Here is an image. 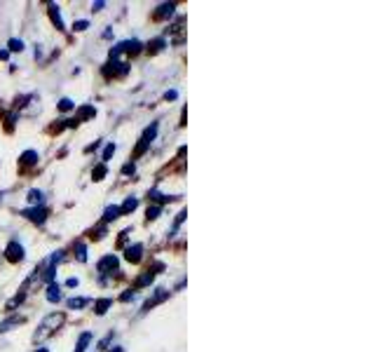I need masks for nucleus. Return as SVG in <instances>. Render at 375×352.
I'll list each match as a JSON object with an SVG mask.
<instances>
[{
	"instance_id": "1",
	"label": "nucleus",
	"mask_w": 375,
	"mask_h": 352,
	"mask_svg": "<svg viewBox=\"0 0 375 352\" xmlns=\"http://www.w3.org/2000/svg\"><path fill=\"white\" fill-rule=\"evenodd\" d=\"M63 324V315H61V312H59V315H56V312H54V315H47V317H45L43 319V324H40V329H38L36 331V336H33V341L36 343H40V341H45V338H47L49 334H54V331L56 329H59V326Z\"/></svg>"
},
{
	"instance_id": "2",
	"label": "nucleus",
	"mask_w": 375,
	"mask_h": 352,
	"mask_svg": "<svg viewBox=\"0 0 375 352\" xmlns=\"http://www.w3.org/2000/svg\"><path fill=\"white\" fill-rule=\"evenodd\" d=\"M96 270H99L101 275H106V273H118V256L115 254H108V256H103V259L96 263Z\"/></svg>"
},
{
	"instance_id": "3",
	"label": "nucleus",
	"mask_w": 375,
	"mask_h": 352,
	"mask_svg": "<svg viewBox=\"0 0 375 352\" xmlns=\"http://www.w3.org/2000/svg\"><path fill=\"white\" fill-rule=\"evenodd\" d=\"M5 259H8L10 263H19V261H24V247L19 245V242H10V245L5 247Z\"/></svg>"
},
{
	"instance_id": "4",
	"label": "nucleus",
	"mask_w": 375,
	"mask_h": 352,
	"mask_svg": "<svg viewBox=\"0 0 375 352\" xmlns=\"http://www.w3.org/2000/svg\"><path fill=\"white\" fill-rule=\"evenodd\" d=\"M47 214H49V211L45 209L43 204H40V207H31V209H24V211H22V216H26V219L33 221V223H45Z\"/></svg>"
},
{
	"instance_id": "5",
	"label": "nucleus",
	"mask_w": 375,
	"mask_h": 352,
	"mask_svg": "<svg viewBox=\"0 0 375 352\" xmlns=\"http://www.w3.org/2000/svg\"><path fill=\"white\" fill-rule=\"evenodd\" d=\"M167 298H169V291H167V289H155L153 298H148V300H146V303H144V310H141V312L153 310L155 305H158V303H162V300H167Z\"/></svg>"
},
{
	"instance_id": "6",
	"label": "nucleus",
	"mask_w": 375,
	"mask_h": 352,
	"mask_svg": "<svg viewBox=\"0 0 375 352\" xmlns=\"http://www.w3.org/2000/svg\"><path fill=\"white\" fill-rule=\"evenodd\" d=\"M125 259L129 261V263H139V261L144 259V245H132V247H127Z\"/></svg>"
},
{
	"instance_id": "7",
	"label": "nucleus",
	"mask_w": 375,
	"mask_h": 352,
	"mask_svg": "<svg viewBox=\"0 0 375 352\" xmlns=\"http://www.w3.org/2000/svg\"><path fill=\"white\" fill-rule=\"evenodd\" d=\"M174 10H176V5H174V3H162L158 10H155L153 17H155V19H167V17L174 15Z\"/></svg>"
},
{
	"instance_id": "8",
	"label": "nucleus",
	"mask_w": 375,
	"mask_h": 352,
	"mask_svg": "<svg viewBox=\"0 0 375 352\" xmlns=\"http://www.w3.org/2000/svg\"><path fill=\"white\" fill-rule=\"evenodd\" d=\"M94 115H96V108L94 106H82V108H77L75 120H77V123H85V120L94 118Z\"/></svg>"
},
{
	"instance_id": "9",
	"label": "nucleus",
	"mask_w": 375,
	"mask_h": 352,
	"mask_svg": "<svg viewBox=\"0 0 375 352\" xmlns=\"http://www.w3.org/2000/svg\"><path fill=\"white\" fill-rule=\"evenodd\" d=\"M47 300L49 303H59L61 300V286L56 284V282H52V284L47 286Z\"/></svg>"
},
{
	"instance_id": "10",
	"label": "nucleus",
	"mask_w": 375,
	"mask_h": 352,
	"mask_svg": "<svg viewBox=\"0 0 375 352\" xmlns=\"http://www.w3.org/2000/svg\"><path fill=\"white\" fill-rule=\"evenodd\" d=\"M153 280H155V273L151 270V268H148V270H146L144 275H141V277H139L137 282H134V289H144V286L151 284Z\"/></svg>"
},
{
	"instance_id": "11",
	"label": "nucleus",
	"mask_w": 375,
	"mask_h": 352,
	"mask_svg": "<svg viewBox=\"0 0 375 352\" xmlns=\"http://www.w3.org/2000/svg\"><path fill=\"white\" fill-rule=\"evenodd\" d=\"M139 207V200L137 197H127L125 202H122V207H120V216H127V214H132L134 209Z\"/></svg>"
},
{
	"instance_id": "12",
	"label": "nucleus",
	"mask_w": 375,
	"mask_h": 352,
	"mask_svg": "<svg viewBox=\"0 0 375 352\" xmlns=\"http://www.w3.org/2000/svg\"><path fill=\"white\" fill-rule=\"evenodd\" d=\"M115 219H120V207L118 204H111V207H106V211H103V223H111Z\"/></svg>"
},
{
	"instance_id": "13",
	"label": "nucleus",
	"mask_w": 375,
	"mask_h": 352,
	"mask_svg": "<svg viewBox=\"0 0 375 352\" xmlns=\"http://www.w3.org/2000/svg\"><path fill=\"white\" fill-rule=\"evenodd\" d=\"M19 162L24 164V167H31V164H36L38 162V153L36 151H26L19 155Z\"/></svg>"
},
{
	"instance_id": "14",
	"label": "nucleus",
	"mask_w": 375,
	"mask_h": 352,
	"mask_svg": "<svg viewBox=\"0 0 375 352\" xmlns=\"http://www.w3.org/2000/svg\"><path fill=\"white\" fill-rule=\"evenodd\" d=\"M111 305H113V298H99L94 303V312L96 315H106V310L111 308Z\"/></svg>"
},
{
	"instance_id": "15",
	"label": "nucleus",
	"mask_w": 375,
	"mask_h": 352,
	"mask_svg": "<svg viewBox=\"0 0 375 352\" xmlns=\"http://www.w3.org/2000/svg\"><path fill=\"white\" fill-rule=\"evenodd\" d=\"M49 19L54 22V26L63 31V22H61V15H59V8H56L54 3H49Z\"/></svg>"
},
{
	"instance_id": "16",
	"label": "nucleus",
	"mask_w": 375,
	"mask_h": 352,
	"mask_svg": "<svg viewBox=\"0 0 375 352\" xmlns=\"http://www.w3.org/2000/svg\"><path fill=\"white\" fill-rule=\"evenodd\" d=\"M164 45H167V40H164V38H155V40H151V43H148V52H151V54H158L160 52V49H162L164 47Z\"/></svg>"
},
{
	"instance_id": "17",
	"label": "nucleus",
	"mask_w": 375,
	"mask_h": 352,
	"mask_svg": "<svg viewBox=\"0 0 375 352\" xmlns=\"http://www.w3.org/2000/svg\"><path fill=\"white\" fill-rule=\"evenodd\" d=\"M87 303H89V298H68L66 300V308L68 310H80V308H85Z\"/></svg>"
},
{
	"instance_id": "18",
	"label": "nucleus",
	"mask_w": 375,
	"mask_h": 352,
	"mask_svg": "<svg viewBox=\"0 0 375 352\" xmlns=\"http://www.w3.org/2000/svg\"><path fill=\"white\" fill-rule=\"evenodd\" d=\"M89 341H92V334H89V331H85V334L80 336V341H77V345H75V350H73V352H87Z\"/></svg>"
},
{
	"instance_id": "19",
	"label": "nucleus",
	"mask_w": 375,
	"mask_h": 352,
	"mask_svg": "<svg viewBox=\"0 0 375 352\" xmlns=\"http://www.w3.org/2000/svg\"><path fill=\"white\" fill-rule=\"evenodd\" d=\"M108 174V167H106V164H96V167L92 169V178H94V181H103V176H106Z\"/></svg>"
},
{
	"instance_id": "20",
	"label": "nucleus",
	"mask_w": 375,
	"mask_h": 352,
	"mask_svg": "<svg viewBox=\"0 0 375 352\" xmlns=\"http://www.w3.org/2000/svg\"><path fill=\"white\" fill-rule=\"evenodd\" d=\"M158 123H153L151 127H148V130L144 132V137H141V139H144V141H148V144H153V141H155V137H158Z\"/></svg>"
},
{
	"instance_id": "21",
	"label": "nucleus",
	"mask_w": 375,
	"mask_h": 352,
	"mask_svg": "<svg viewBox=\"0 0 375 352\" xmlns=\"http://www.w3.org/2000/svg\"><path fill=\"white\" fill-rule=\"evenodd\" d=\"M160 214H162V207H160V204H153V207H148V211H146V219L155 221V219H160Z\"/></svg>"
},
{
	"instance_id": "22",
	"label": "nucleus",
	"mask_w": 375,
	"mask_h": 352,
	"mask_svg": "<svg viewBox=\"0 0 375 352\" xmlns=\"http://www.w3.org/2000/svg\"><path fill=\"white\" fill-rule=\"evenodd\" d=\"M75 259L80 261V263H85V261H87V247L82 245V242H77V245H75Z\"/></svg>"
},
{
	"instance_id": "23",
	"label": "nucleus",
	"mask_w": 375,
	"mask_h": 352,
	"mask_svg": "<svg viewBox=\"0 0 375 352\" xmlns=\"http://www.w3.org/2000/svg\"><path fill=\"white\" fill-rule=\"evenodd\" d=\"M24 319L22 317H12V319H5L3 324H0V334H3V331H10L12 326H17V324H22Z\"/></svg>"
},
{
	"instance_id": "24",
	"label": "nucleus",
	"mask_w": 375,
	"mask_h": 352,
	"mask_svg": "<svg viewBox=\"0 0 375 352\" xmlns=\"http://www.w3.org/2000/svg\"><path fill=\"white\" fill-rule=\"evenodd\" d=\"M43 197H45L43 190H36V188L29 190V202H31V204H43Z\"/></svg>"
},
{
	"instance_id": "25",
	"label": "nucleus",
	"mask_w": 375,
	"mask_h": 352,
	"mask_svg": "<svg viewBox=\"0 0 375 352\" xmlns=\"http://www.w3.org/2000/svg\"><path fill=\"white\" fill-rule=\"evenodd\" d=\"M22 49H24V43L17 40V38H12L8 43V52H22Z\"/></svg>"
},
{
	"instance_id": "26",
	"label": "nucleus",
	"mask_w": 375,
	"mask_h": 352,
	"mask_svg": "<svg viewBox=\"0 0 375 352\" xmlns=\"http://www.w3.org/2000/svg\"><path fill=\"white\" fill-rule=\"evenodd\" d=\"M113 153H115V144H108V146H106V151H103V155H101V162L106 164L108 160L113 158Z\"/></svg>"
},
{
	"instance_id": "27",
	"label": "nucleus",
	"mask_w": 375,
	"mask_h": 352,
	"mask_svg": "<svg viewBox=\"0 0 375 352\" xmlns=\"http://www.w3.org/2000/svg\"><path fill=\"white\" fill-rule=\"evenodd\" d=\"M148 146H151V144L141 139V141H139V146H137V151H134V158H141V155H144V153L148 151Z\"/></svg>"
},
{
	"instance_id": "28",
	"label": "nucleus",
	"mask_w": 375,
	"mask_h": 352,
	"mask_svg": "<svg viewBox=\"0 0 375 352\" xmlns=\"http://www.w3.org/2000/svg\"><path fill=\"white\" fill-rule=\"evenodd\" d=\"M73 108H75V104H73L70 99H61V101H59V111L66 113V111H73Z\"/></svg>"
},
{
	"instance_id": "29",
	"label": "nucleus",
	"mask_w": 375,
	"mask_h": 352,
	"mask_svg": "<svg viewBox=\"0 0 375 352\" xmlns=\"http://www.w3.org/2000/svg\"><path fill=\"white\" fill-rule=\"evenodd\" d=\"M103 238H106V226L92 230V240H103Z\"/></svg>"
},
{
	"instance_id": "30",
	"label": "nucleus",
	"mask_w": 375,
	"mask_h": 352,
	"mask_svg": "<svg viewBox=\"0 0 375 352\" xmlns=\"http://www.w3.org/2000/svg\"><path fill=\"white\" fill-rule=\"evenodd\" d=\"M134 298H137V293H134L132 289H129V291H125V293H122V296H120V300H122V303H129V300H134Z\"/></svg>"
},
{
	"instance_id": "31",
	"label": "nucleus",
	"mask_w": 375,
	"mask_h": 352,
	"mask_svg": "<svg viewBox=\"0 0 375 352\" xmlns=\"http://www.w3.org/2000/svg\"><path fill=\"white\" fill-rule=\"evenodd\" d=\"M85 29H89V22H85V19H80V22L73 24V31H85Z\"/></svg>"
},
{
	"instance_id": "32",
	"label": "nucleus",
	"mask_w": 375,
	"mask_h": 352,
	"mask_svg": "<svg viewBox=\"0 0 375 352\" xmlns=\"http://www.w3.org/2000/svg\"><path fill=\"white\" fill-rule=\"evenodd\" d=\"M15 120H17V115H15V113H10L8 118H5V127H8V132L12 130V125H15Z\"/></svg>"
},
{
	"instance_id": "33",
	"label": "nucleus",
	"mask_w": 375,
	"mask_h": 352,
	"mask_svg": "<svg viewBox=\"0 0 375 352\" xmlns=\"http://www.w3.org/2000/svg\"><path fill=\"white\" fill-rule=\"evenodd\" d=\"M185 216H188V211L183 209V211H181V214L176 216V223H174V230H176V228L181 226V223H183V219H185Z\"/></svg>"
},
{
	"instance_id": "34",
	"label": "nucleus",
	"mask_w": 375,
	"mask_h": 352,
	"mask_svg": "<svg viewBox=\"0 0 375 352\" xmlns=\"http://www.w3.org/2000/svg\"><path fill=\"white\" fill-rule=\"evenodd\" d=\"M134 162H129V164H125V167H122V174H134Z\"/></svg>"
},
{
	"instance_id": "35",
	"label": "nucleus",
	"mask_w": 375,
	"mask_h": 352,
	"mask_svg": "<svg viewBox=\"0 0 375 352\" xmlns=\"http://www.w3.org/2000/svg\"><path fill=\"white\" fill-rule=\"evenodd\" d=\"M77 284H80V280H77V277H70V280L66 282V286H70V289H75Z\"/></svg>"
},
{
	"instance_id": "36",
	"label": "nucleus",
	"mask_w": 375,
	"mask_h": 352,
	"mask_svg": "<svg viewBox=\"0 0 375 352\" xmlns=\"http://www.w3.org/2000/svg\"><path fill=\"white\" fill-rule=\"evenodd\" d=\"M111 338H113V334L111 336H106V338H103V341L99 343V348L103 350V348H108V343H111Z\"/></svg>"
},
{
	"instance_id": "37",
	"label": "nucleus",
	"mask_w": 375,
	"mask_h": 352,
	"mask_svg": "<svg viewBox=\"0 0 375 352\" xmlns=\"http://www.w3.org/2000/svg\"><path fill=\"white\" fill-rule=\"evenodd\" d=\"M103 5H106V3H103V0H99V3H94V5H92V10H94V12H101V10H103Z\"/></svg>"
},
{
	"instance_id": "38",
	"label": "nucleus",
	"mask_w": 375,
	"mask_h": 352,
	"mask_svg": "<svg viewBox=\"0 0 375 352\" xmlns=\"http://www.w3.org/2000/svg\"><path fill=\"white\" fill-rule=\"evenodd\" d=\"M176 97H178V94L174 92V89H171V92H167V94H164V99H167V101H174V99H176Z\"/></svg>"
},
{
	"instance_id": "39",
	"label": "nucleus",
	"mask_w": 375,
	"mask_h": 352,
	"mask_svg": "<svg viewBox=\"0 0 375 352\" xmlns=\"http://www.w3.org/2000/svg\"><path fill=\"white\" fill-rule=\"evenodd\" d=\"M8 56H10L8 49H0V59H8Z\"/></svg>"
},
{
	"instance_id": "40",
	"label": "nucleus",
	"mask_w": 375,
	"mask_h": 352,
	"mask_svg": "<svg viewBox=\"0 0 375 352\" xmlns=\"http://www.w3.org/2000/svg\"><path fill=\"white\" fill-rule=\"evenodd\" d=\"M36 352H49V350H47V348H38Z\"/></svg>"
},
{
	"instance_id": "41",
	"label": "nucleus",
	"mask_w": 375,
	"mask_h": 352,
	"mask_svg": "<svg viewBox=\"0 0 375 352\" xmlns=\"http://www.w3.org/2000/svg\"><path fill=\"white\" fill-rule=\"evenodd\" d=\"M111 352H125V350H122V348H115V350H111Z\"/></svg>"
}]
</instances>
